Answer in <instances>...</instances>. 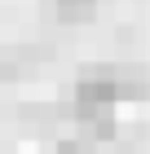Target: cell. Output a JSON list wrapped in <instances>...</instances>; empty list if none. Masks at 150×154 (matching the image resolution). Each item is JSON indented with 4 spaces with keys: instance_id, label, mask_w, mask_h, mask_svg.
I'll return each instance as SVG.
<instances>
[{
    "instance_id": "1",
    "label": "cell",
    "mask_w": 150,
    "mask_h": 154,
    "mask_svg": "<svg viewBox=\"0 0 150 154\" xmlns=\"http://www.w3.org/2000/svg\"><path fill=\"white\" fill-rule=\"evenodd\" d=\"M58 5V22H66V26H80V22H93L97 18V0H53Z\"/></svg>"
},
{
    "instance_id": "2",
    "label": "cell",
    "mask_w": 150,
    "mask_h": 154,
    "mask_svg": "<svg viewBox=\"0 0 150 154\" xmlns=\"http://www.w3.org/2000/svg\"><path fill=\"white\" fill-rule=\"evenodd\" d=\"M58 154H93V145L84 137H66V141H58Z\"/></svg>"
},
{
    "instance_id": "3",
    "label": "cell",
    "mask_w": 150,
    "mask_h": 154,
    "mask_svg": "<svg viewBox=\"0 0 150 154\" xmlns=\"http://www.w3.org/2000/svg\"><path fill=\"white\" fill-rule=\"evenodd\" d=\"M9 79H18V66H13V62H0V88H5Z\"/></svg>"
}]
</instances>
